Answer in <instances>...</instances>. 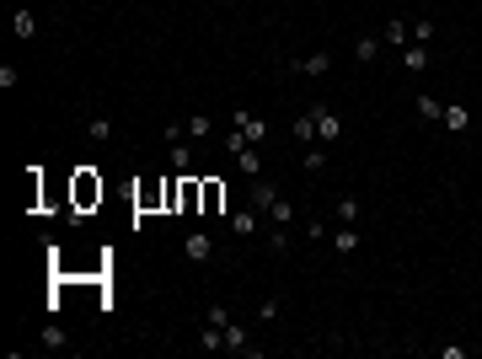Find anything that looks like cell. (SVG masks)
Returning <instances> with one entry per match:
<instances>
[{
    "instance_id": "52a82bcc",
    "label": "cell",
    "mask_w": 482,
    "mask_h": 359,
    "mask_svg": "<svg viewBox=\"0 0 482 359\" xmlns=\"http://www.w3.org/2000/svg\"><path fill=\"white\" fill-rule=\"evenodd\" d=\"M172 145V172H193V145H188V134H177V140H167Z\"/></svg>"
},
{
    "instance_id": "4fadbf2b",
    "label": "cell",
    "mask_w": 482,
    "mask_h": 359,
    "mask_svg": "<svg viewBox=\"0 0 482 359\" xmlns=\"http://www.w3.org/2000/svg\"><path fill=\"white\" fill-rule=\"evenodd\" d=\"M236 161H241V172H247V177H257V172H263V145H247V150H236Z\"/></svg>"
},
{
    "instance_id": "9a60e30c",
    "label": "cell",
    "mask_w": 482,
    "mask_h": 359,
    "mask_svg": "<svg viewBox=\"0 0 482 359\" xmlns=\"http://www.w3.org/2000/svg\"><path fill=\"white\" fill-rule=\"evenodd\" d=\"M182 129H188V140H209V134H215V118H209V113H193Z\"/></svg>"
},
{
    "instance_id": "e0dca14e",
    "label": "cell",
    "mask_w": 482,
    "mask_h": 359,
    "mask_svg": "<svg viewBox=\"0 0 482 359\" xmlns=\"http://www.w3.org/2000/svg\"><path fill=\"white\" fill-rule=\"evenodd\" d=\"M289 134H295L301 145H316V118H311V113H301V118L289 123Z\"/></svg>"
},
{
    "instance_id": "30bf717a",
    "label": "cell",
    "mask_w": 482,
    "mask_h": 359,
    "mask_svg": "<svg viewBox=\"0 0 482 359\" xmlns=\"http://www.w3.org/2000/svg\"><path fill=\"white\" fill-rule=\"evenodd\" d=\"M295 220H301V215H295V204H289L284 193H279V199L268 204V226H295Z\"/></svg>"
},
{
    "instance_id": "7c38bea8",
    "label": "cell",
    "mask_w": 482,
    "mask_h": 359,
    "mask_svg": "<svg viewBox=\"0 0 482 359\" xmlns=\"http://www.w3.org/2000/svg\"><path fill=\"white\" fill-rule=\"evenodd\" d=\"M11 33H16V38H33V33H38V16L27 11V6H16V11H11Z\"/></svg>"
},
{
    "instance_id": "5b68a950",
    "label": "cell",
    "mask_w": 482,
    "mask_h": 359,
    "mask_svg": "<svg viewBox=\"0 0 482 359\" xmlns=\"http://www.w3.org/2000/svg\"><path fill=\"white\" fill-rule=\"evenodd\" d=\"M257 215H263V209H241V215H230V236H236V241H252L257 236Z\"/></svg>"
},
{
    "instance_id": "3957f363",
    "label": "cell",
    "mask_w": 482,
    "mask_h": 359,
    "mask_svg": "<svg viewBox=\"0 0 482 359\" xmlns=\"http://www.w3.org/2000/svg\"><path fill=\"white\" fill-rule=\"evenodd\" d=\"M182 258H193V263H209V258H215V236H209V231H193V236L182 241Z\"/></svg>"
},
{
    "instance_id": "603a6c76",
    "label": "cell",
    "mask_w": 482,
    "mask_h": 359,
    "mask_svg": "<svg viewBox=\"0 0 482 359\" xmlns=\"http://www.w3.org/2000/svg\"><path fill=\"white\" fill-rule=\"evenodd\" d=\"M332 215H337V226H354V220H359V204H354V199H337Z\"/></svg>"
},
{
    "instance_id": "6da1fadb",
    "label": "cell",
    "mask_w": 482,
    "mask_h": 359,
    "mask_svg": "<svg viewBox=\"0 0 482 359\" xmlns=\"http://www.w3.org/2000/svg\"><path fill=\"white\" fill-rule=\"evenodd\" d=\"M311 118H316V140H322V145H337V140H343V118H337L332 108H322V102H316Z\"/></svg>"
},
{
    "instance_id": "277c9868",
    "label": "cell",
    "mask_w": 482,
    "mask_h": 359,
    "mask_svg": "<svg viewBox=\"0 0 482 359\" xmlns=\"http://www.w3.org/2000/svg\"><path fill=\"white\" fill-rule=\"evenodd\" d=\"M289 70H301V75H327V70H332V54H327V48H316V54H301Z\"/></svg>"
},
{
    "instance_id": "484cf974",
    "label": "cell",
    "mask_w": 482,
    "mask_h": 359,
    "mask_svg": "<svg viewBox=\"0 0 482 359\" xmlns=\"http://www.w3.org/2000/svg\"><path fill=\"white\" fill-rule=\"evenodd\" d=\"M429 38H434V22H429V16H418V22H413V43H429Z\"/></svg>"
},
{
    "instance_id": "2e32d148",
    "label": "cell",
    "mask_w": 482,
    "mask_h": 359,
    "mask_svg": "<svg viewBox=\"0 0 482 359\" xmlns=\"http://www.w3.org/2000/svg\"><path fill=\"white\" fill-rule=\"evenodd\" d=\"M220 209H225V188H220V182H204V209H198V215H220Z\"/></svg>"
},
{
    "instance_id": "7402d4cb",
    "label": "cell",
    "mask_w": 482,
    "mask_h": 359,
    "mask_svg": "<svg viewBox=\"0 0 482 359\" xmlns=\"http://www.w3.org/2000/svg\"><path fill=\"white\" fill-rule=\"evenodd\" d=\"M418 118H429V123H434V118H445V108H439V96H429V92L418 96Z\"/></svg>"
},
{
    "instance_id": "44dd1931",
    "label": "cell",
    "mask_w": 482,
    "mask_h": 359,
    "mask_svg": "<svg viewBox=\"0 0 482 359\" xmlns=\"http://www.w3.org/2000/svg\"><path fill=\"white\" fill-rule=\"evenodd\" d=\"M225 348H236V354H247V348H252V343H247V327H241V322H225Z\"/></svg>"
},
{
    "instance_id": "d6986e66",
    "label": "cell",
    "mask_w": 482,
    "mask_h": 359,
    "mask_svg": "<svg viewBox=\"0 0 482 359\" xmlns=\"http://www.w3.org/2000/svg\"><path fill=\"white\" fill-rule=\"evenodd\" d=\"M381 38H386V43H408V38H413V22H402V16H391Z\"/></svg>"
},
{
    "instance_id": "5bb4252c",
    "label": "cell",
    "mask_w": 482,
    "mask_h": 359,
    "mask_svg": "<svg viewBox=\"0 0 482 359\" xmlns=\"http://www.w3.org/2000/svg\"><path fill=\"white\" fill-rule=\"evenodd\" d=\"M381 43H386V38H359V43H354V60L375 65V60H381Z\"/></svg>"
},
{
    "instance_id": "ac0fdd59",
    "label": "cell",
    "mask_w": 482,
    "mask_h": 359,
    "mask_svg": "<svg viewBox=\"0 0 482 359\" xmlns=\"http://www.w3.org/2000/svg\"><path fill=\"white\" fill-rule=\"evenodd\" d=\"M332 247L343 252V258H349V252H359V231L354 226H337V236H332Z\"/></svg>"
},
{
    "instance_id": "7a4b0ae2",
    "label": "cell",
    "mask_w": 482,
    "mask_h": 359,
    "mask_svg": "<svg viewBox=\"0 0 482 359\" xmlns=\"http://www.w3.org/2000/svg\"><path fill=\"white\" fill-rule=\"evenodd\" d=\"M230 123L241 129V140H247V145H263V140H268V123L257 118V113H247V108H241V113H236Z\"/></svg>"
},
{
    "instance_id": "cb8c5ba5",
    "label": "cell",
    "mask_w": 482,
    "mask_h": 359,
    "mask_svg": "<svg viewBox=\"0 0 482 359\" xmlns=\"http://www.w3.org/2000/svg\"><path fill=\"white\" fill-rule=\"evenodd\" d=\"M38 343H43V348H65V327H54V322H48V327H43V338H38Z\"/></svg>"
},
{
    "instance_id": "4316f807",
    "label": "cell",
    "mask_w": 482,
    "mask_h": 359,
    "mask_svg": "<svg viewBox=\"0 0 482 359\" xmlns=\"http://www.w3.org/2000/svg\"><path fill=\"white\" fill-rule=\"evenodd\" d=\"M268 247H274V252H289V226H274V236H268Z\"/></svg>"
},
{
    "instance_id": "8fae6325",
    "label": "cell",
    "mask_w": 482,
    "mask_h": 359,
    "mask_svg": "<svg viewBox=\"0 0 482 359\" xmlns=\"http://www.w3.org/2000/svg\"><path fill=\"white\" fill-rule=\"evenodd\" d=\"M301 172H327V145H306V156H301Z\"/></svg>"
},
{
    "instance_id": "83f0119b",
    "label": "cell",
    "mask_w": 482,
    "mask_h": 359,
    "mask_svg": "<svg viewBox=\"0 0 482 359\" xmlns=\"http://www.w3.org/2000/svg\"><path fill=\"white\" fill-rule=\"evenodd\" d=\"M257 322H279V300H257Z\"/></svg>"
},
{
    "instance_id": "9c48e42d",
    "label": "cell",
    "mask_w": 482,
    "mask_h": 359,
    "mask_svg": "<svg viewBox=\"0 0 482 359\" xmlns=\"http://www.w3.org/2000/svg\"><path fill=\"white\" fill-rule=\"evenodd\" d=\"M274 199H279V188L257 172V177H252V209H263V215H268V204H274Z\"/></svg>"
},
{
    "instance_id": "8992f818",
    "label": "cell",
    "mask_w": 482,
    "mask_h": 359,
    "mask_svg": "<svg viewBox=\"0 0 482 359\" xmlns=\"http://www.w3.org/2000/svg\"><path fill=\"white\" fill-rule=\"evenodd\" d=\"M429 60H434V48H429V43H408V48H402V65H408L413 75L429 70Z\"/></svg>"
},
{
    "instance_id": "d4e9b609",
    "label": "cell",
    "mask_w": 482,
    "mask_h": 359,
    "mask_svg": "<svg viewBox=\"0 0 482 359\" xmlns=\"http://www.w3.org/2000/svg\"><path fill=\"white\" fill-rule=\"evenodd\" d=\"M86 134H91V140H113V123L108 118H91V123H86Z\"/></svg>"
},
{
    "instance_id": "f1b7e54d",
    "label": "cell",
    "mask_w": 482,
    "mask_h": 359,
    "mask_svg": "<svg viewBox=\"0 0 482 359\" xmlns=\"http://www.w3.org/2000/svg\"><path fill=\"white\" fill-rule=\"evenodd\" d=\"M466 354H471L466 343H439V359H466Z\"/></svg>"
},
{
    "instance_id": "ba28073f",
    "label": "cell",
    "mask_w": 482,
    "mask_h": 359,
    "mask_svg": "<svg viewBox=\"0 0 482 359\" xmlns=\"http://www.w3.org/2000/svg\"><path fill=\"white\" fill-rule=\"evenodd\" d=\"M96 199H102V182H96L91 172H81V177H75V204L86 209V204H96Z\"/></svg>"
},
{
    "instance_id": "ffe728a7",
    "label": "cell",
    "mask_w": 482,
    "mask_h": 359,
    "mask_svg": "<svg viewBox=\"0 0 482 359\" xmlns=\"http://www.w3.org/2000/svg\"><path fill=\"white\" fill-rule=\"evenodd\" d=\"M445 129H456V134H461V129H471V113L461 108V102H450V108H445Z\"/></svg>"
}]
</instances>
